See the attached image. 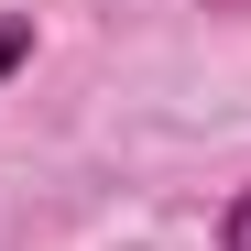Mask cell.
<instances>
[{
    "label": "cell",
    "mask_w": 251,
    "mask_h": 251,
    "mask_svg": "<svg viewBox=\"0 0 251 251\" xmlns=\"http://www.w3.org/2000/svg\"><path fill=\"white\" fill-rule=\"evenodd\" d=\"M22 55H33V33H22V22H0V76H11Z\"/></svg>",
    "instance_id": "1"
},
{
    "label": "cell",
    "mask_w": 251,
    "mask_h": 251,
    "mask_svg": "<svg viewBox=\"0 0 251 251\" xmlns=\"http://www.w3.org/2000/svg\"><path fill=\"white\" fill-rule=\"evenodd\" d=\"M229 251H251V197H240V207H229Z\"/></svg>",
    "instance_id": "2"
}]
</instances>
